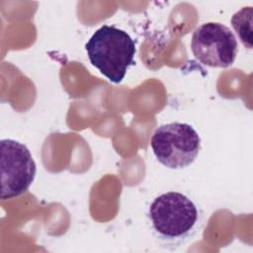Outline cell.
<instances>
[{
  "label": "cell",
  "instance_id": "obj_1",
  "mask_svg": "<svg viewBox=\"0 0 253 253\" xmlns=\"http://www.w3.org/2000/svg\"><path fill=\"white\" fill-rule=\"evenodd\" d=\"M147 218L155 237L165 244L179 245L196 234L203 214L187 195L169 191L153 199L147 210Z\"/></svg>",
  "mask_w": 253,
  "mask_h": 253
},
{
  "label": "cell",
  "instance_id": "obj_2",
  "mask_svg": "<svg viewBox=\"0 0 253 253\" xmlns=\"http://www.w3.org/2000/svg\"><path fill=\"white\" fill-rule=\"evenodd\" d=\"M85 48L91 64L114 83H121L128 67L134 64V41L126 31L115 26L100 27Z\"/></svg>",
  "mask_w": 253,
  "mask_h": 253
},
{
  "label": "cell",
  "instance_id": "obj_3",
  "mask_svg": "<svg viewBox=\"0 0 253 253\" xmlns=\"http://www.w3.org/2000/svg\"><path fill=\"white\" fill-rule=\"evenodd\" d=\"M156 159L170 169L190 166L201 150V137L187 123H169L159 126L150 139Z\"/></svg>",
  "mask_w": 253,
  "mask_h": 253
},
{
  "label": "cell",
  "instance_id": "obj_4",
  "mask_svg": "<svg viewBox=\"0 0 253 253\" xmlns=\"http://www.w3.org/2000/svg\"><path fill=\"white\" fill-rule=\"evenodd\" d=\"M191 50L202 64L226 68L235 61L238 43L228 27L218 22H208L194 31Z\"/></svg>",
  "mask_w": 253,
  "mask_h": 253
},
{
  "label": "cell",
  "instance_id": "obj_5",
  "mask_svg": "<svg viewBox=\"0 0 253 253\" xmlns=\"http://www.w3.org/2000/svg\"><path fill=\"white\" fill-rule=\"evenodd\" d=\"M1 200H11L26 193L33 184L37 165L22 142L6 138L0 141Z\"/></svg>",
  "mask_w": 253,
  "mask_h": 253
},
{
  "label": "cell",
  "instance_id": "obj_6",
  "mask_svg": "<svg viewBox=\"0 0 253 253\" xmlns=\"http://www.w3.org/2000/svg\"><path fill=\"white\" fill-rule=\"evenodd\" d=\"M252 13L251 6L242 7L231 18V26L239 40L247 48H252Z\"/></svg>",
  "mask_w": 253,
  "mask_h": 253
}]
</instances>
